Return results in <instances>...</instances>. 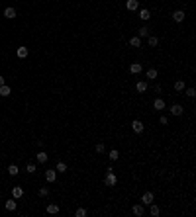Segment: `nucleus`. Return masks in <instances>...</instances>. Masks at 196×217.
<instances>
[{
    "label": "nucleus",
    "instance_id": "obj_1",
    "mask_svg": "<svg viewBox=\"0 0 196 217\" xmlns=\"http://www.w3.org/2000/svg\"><path fill=\"white\" fill-rule=\"evenodd\" d=\"M116 184H118V178H116V174H114L112 170H108V172H106V186L114 188Z\"/></svg>",
    "mask_w": 196,
    "mask_h": 217
},
{
    "label": "nucleus",
    "instance_id": "obj_2",
    "mask_svg": "<svg viewBox=\"0 0 196 217\" xmlns=\"http://www.w3.org/2000/svg\"><path fill=\"white\" fill-rule=\"evenodd\" d=\"M131 129H134L135 133H143V129H145V125H143V123L139 121V119H134V121H131Z\"/></svg>",
    "mask_w": 196,
    "mask_h": 217
},
{
    "label": "nucleus",
    "instance_id": "obj_3",
    "mask_svg": "<svg viewBox=\"0 0 196 217\" xmlns=\"http://www.w3.org/2000/svg\"><path fill=\"white\" fill-rule=\"evenodd\" d=\"M171 114L173 115H182L184 114V108L180 106V104H173V106H171Z\"/></svg>",
    "mask_w": 196,
    "mask_h": 217
},
{
    "label": "nucleus",
    "instance_id": "obj_4",
    "mask_svg": "<svg viewBox=\"0 0 196 217\" xmlns=\"http://www.w3.org/2000/svg\"><path fill=\"white\" fill-rule=\"evenodd\" d=\"M137 6H139V0H128V2H125V8H128L129 12H135Z\"/></svg>",
    "mask_w": 196,
    "mask_h": 217
},
{
    "label": "nucleus",
    "instance_id": "obj_5",
    "mask_svg": "<svg viewBox=\"0 0 196 217\" xmlns=\"http://www.w3.org/2000/svg\"><path fill=\"white\" fill-rule=\"evenodd\" d=\"M4 207L8 209V211H16V207H18V204H16V198H12V200H8L4 204Z\"/></svg>",
    "mask_w": 196,
    "mask_h": 217
},
{
    "label": "nucleus",
    "instance_id": "obj_6",
    "mask_svg": "<svg viewBox=\"0 0 196 217\" xmlns=\"http://www.w3.org/2000/svg\"><path fill=\"white\" fill-rule=\"evenodd\" d=\"M141 201H143V204H145V205L153 204V192H145V194H143V196H141Z\"/></svg>",
    "mask_w": 196,
    "mask_h": 217
},
{
    "label": "nucleus",
    "instance_id": "obj_7",
    "mask_svg": "<svg viewBox=\"0 0 196 217\" xmlns=\"http://www.w3.org/2000/svg\"><path fill=\"white\" fill-rule=\"evenodd\" d=\"M57 178V170H45V180L47 182H55Z\"/></svg>",
    "mask_w": 196,
    "mask_h": 217
},
{
    "label": "nucleus",
    "instance_id": "obj_8",
    "mask_svg": "<svg viewBox=\"0 0 196 217\" xmlns=\"http://www.w3.org/2000/svg\"><path fill=\"white\" fill-rule=\"evenodd\" d=\"M129 73H131V74H139V73H141V63H131Z\"/></svg>",
    "mask_w": 196,
    "mask_h": 217
},
{
    "label": "nucleus",
    "instance_id": "obj_9",
    "mask_svg": "<svg viewBox=\"0 0 196 217\" xmlns=\"http://www.w3.org/2000/svg\"><path fill=\"white\" fill-rule=\"evenodd\" d=\"M153 108H155V110H165V100H163V98L153 100Z\"/></svg>",
    "mask_w": 196,
    "mask_h": 217
},
{
    "label": "nucleus",
    "instance_id": "obj_10",
    "mask_svg": "<svg viewBox=\"0 0 196 217\" xmlns=\"http://www.w3.org/2000/svg\"><path fill=\"white\" fill-rule=\"evenodd\" d=\"M35 159H38V162H41V164H43V162H47V159H49V156H47V153H45V151H39L38 155H35Z\"/></svg>",
    "mask_w": 196,
    "mask_h": 217
},
{
    "label": "nucleus",
    "instance_id": "obj_11",
    "mask_svg": "<svg viewBox=\"0 0 196 217\" xmlns=\"http://www.w3.org/2000/svg\"><path fill=\"white\" fill-rule=\"evenodd\" d=\"M173 20L179 22V24H180V22H184V12H182V10H176V12L173 14Z\"/></svg>",
    "mask_w": 196,
    "mask_h": 217
},
{
    "label": "nucleus",
    "instance_id": "obj_12",
    "mask_svg": "<svg viewBox=\"0 0 196 217\" xmlns=\"http://www.w3.org/2000/svg\"><path fill=\"white\" fill-rule=\"evenodd\" d=\"M22 196H24V190H22L20 186H14V188H12V198H16V200H18V198H22Z\"/></svg>",
    "mask_w": 196,
    "mask_h": 217
},
{
    "label": "nucleus",
    "instance_id": "obj_13",
    "mask_svg": "<svg viewBox=\"0 0 196 217\" xmlns=\"http://www.w3.org/2000/svg\"><path fill=\"white\" fill-rule=\"evenodd\" d=\"M4 18L14 20V18H16V10H14V8H6V10H4Z\"/></svg>",
    "mask_w": 196,
    "mask_h": 217
},
{
    "label": "nucleus",
    "instance_id": "obj_14",
    "mask_svg": "<svg viewBox=\"0 0 196 217\" xmlns=\"http://www.w3.org/2000/svg\"><path fill=\"white\" fill-rule=\"evenodd\" d=\"M16 55H18L20 59H26V57H28V47H18Z\"/></svg>",
    "mask_w": 196,
    "mask_h": 217
},
{
    "label": "nucleus",
    "instance_id": "obj_15",
    "mask_svg": "<svg viewBox=\"0 0 196 217\" xmlns=\"http://www.w3.org/2000/svg\"><path fill=\"white\" fill-rule=\"evenodd\" d=\"M139 18H141L143 22H147V20L151 18V12H149V10H145V8H143V10H139Z\"/></svg>",
    "mask_w": 196,
    "mask_h": 217
},
{
    "label": "nucleus",
    "instance_id": "obj_16",
    "mask_svg": "<svg viewBox=\"0 0 196 217\" xmlns=\"http://www.w3.org/2000/svg\"><path fill=\"white\" fill-rule=\"evenodd\" d=\"M135 88H137V92H145V90H147V82H145V80H137Z\"/></svg>",
    "mask_w": 196,
    "mask_h": 217
},
{
    "label": "nucleus",
    "instance_id": "obj_17",
    "mask_svg": "<svg viewBox=\"0 0 196 217\" xmlns=\"http://www.w3.org/2000/svg\"><path fill=\"white\" fill-rule=\"evenodd\" d=\"M47 213H51V215L59 213V205L57 204H49V205H47Z\"/></svg>",
    "mask_w": 196,
    "mask_h": 217
},
{
    "label": "nucleus",
    "instance_id": "obj_18",
    "mask_svg": "<svg viewBox=\"0 0 196 217\" xmlns=\"http://www.w3.org/2000/svg\"><path fill=\"white\" fill-rule=\"evenodd\" d=\"M131 211H134V213H135L137 217H141V215H143V205H141V204L134 205V207H131Z\"/></svg>",
    "mask_w": 196,
    "mask_h": 217
},
{
    "label": "nucleus",
    "instance_id": "obj_19",
    "mask_svg": "<svg viewBox=\"0 0 196 217\" xmlns=\"http://www.w3.org/2000/svg\"><path fill=\"white\" fill-rule=\"evenodd\" d=\"M10 92H12V90H10V86H6V84L0 86V96H4V98H6V96H10Z\"/></svg>",
    "mask_w": 196,
    "mask_h": 217
},
{
    "label": "nucleus",
    "instance_id": "obj_20",
    "mask_svg": "<svg viewBox=\"0 0 196 217\" xmlns=\"http://www.w3.org/2000/svg\"><path fill=\"white\" fill-rule=\"evenodd\" d=\"M147 43H149V47H157L159 45V39L155 35H149V37H147Z\"/></svg>",
    "mask_w": 196,
    "mask_h": 217
},
{
    "label": "nucleus",
    "instance_id": "obj_21",
    "mask_svg": "<svg viewBox=\"0 0 196 217\" xmlns=\"http://www.w3.org/2000/svg\"><path fill=\"white\" fill-rule=\"evenodd\" d=\"M137 33H139V37H149V28H147V25H143V28L137 29Z\"/></svg>",
    "mask_w": 196,
    "mask_h": 217
},
{
    "label": "nucleus",
    "instance_id": "obj_22",
    "mask_svg": "<svg viewBox=\"0 0 196 217\" xmlns=\"http://www.w3.org/2000/svg\"><path fill=\"white\" fill-rule=\"evenodd\" d=\"M18 172H20V170H18L16 164H10V166H8V174H10V176H18Z\"/></svg>",
    "mask_w": 196,
    "mask_h": 217
},
{
    "label": "nucleus",
    "instance_id": "obj_23",
    "mask_svg": "<svg viewBox=\"0 0 196 217\" xmlns=\"http://www.w3.org/2000/svg\"><path fill=\"white\" fill-rule=\"evenodd\" d=\"M108 159L114 162V160H118V159H120V153H118L116 149H112V151H110V155H108Z\"/></svg>",
    "mask_w": 196,
    "mask_h": 217
},
{
    "label": "nucleus",
    "instance_id": "obj_24",
    "mask_svg": "<svg viewBox=\"0 0 196 217\" xmlns=\"http://www.w3.org/2000/svg\"><path fill=\"white\" fill-rule=\"evenodd\" d=\"M129 45L131 47H141V39H139V37H131V39H129Z\"/></svg>",
    "mask_w": 196,
    "mask_h": 217
},
{
    "label": "nucleus",
    "instance_id": "obj_25",
    "mask_svg": "<svg viewBox=\"0 0 196 217\" xmlns=\"http://www.w3.org/2000/svg\"><path fill=\"white\" fill-rule=\"evenodd\" d=\"M149 205H151V207H149V213H151V215H153V217H157L159 213H161V211H159V207H157V205H155V204H149Z\"/></svg>",
    "mask_w": 196,
    "mask_h": 217
},
{
    "label": "nucleus",
    "instance_id": "obj_26",
    "mask_svg": "<svg viewBox=\"0 0 196 217\" xmlns=\"http://www.w3.org/2000/svg\"><path fill=\"white\" fill-rule=\"evenodd\" d=\"M175 90L176 92H182L184 90V80H176L175 82Z\"/></svg>",
    "mask_w": 196,
    "mask_h": 217
},
{
    "label": "nucleus",
    "instance_id": "obj_27",
    "mask_svg": "<svg viewBox=\"0 0 196 217\" xmlns=\"http://www.w3.org/2000/svg\"><path fill=\"white\" fill-rule=\"evenodd\" d=\"M55 170H57V172H67V164L59 160V162H57V168H55Z\"/></svg>",
    "mask_w": 196,
    "mask_h": 217
},
{
    "label": "nucleus",
    "instance_id": "obj_28",
    "mask_svg": "<svg viewBox=\"0 0 196 217\" xmlns=\"http://www.w3.org/2000/svg\"><path fill=\"white\" fill-rule=\"evenodd\" d=\"M145 74H147V78H151V80H155V78H157V70H155V69H149Z\"/></svg>",
    "mask_w": 196,
    "mask_h": 217
},
{
    "label": "nucleus",
    "instance_id": "obj_29",
    "mask_svg": "<svg viewBox=\"0 0 196 217\" xmlns=\"http://www.w3.org/2000/svg\"><path fill=\"white\" fill-rule=\"evenodd\" d=\"M75 215H77V217H86V209L79 207V209H77V211H75Z\"/></svg>",
    "mask_w": 196,
    "mask_h": 217
},
{
    "label": "nucleus",
    "instance_id": "obj_30",
    "mask_svg": "<svg viewBox=\"0 0 196 217\" xmlns=\"http://www.w3.org/2000/svg\"><path fill=\"white\" fill-rule=\"evenodd\" d=\"M186 96H188V98H194V96H196V90H194V88H186Z\"/></svg>",
    "mask_w": 196,
    "mask_h": 217
},
{
    "label": "nucleus",
    "instance_id": "obj_31",
    "mask_svg": "<svg viewBox=\"0 0 196 217\" xmlns=\"http://www.w3.org/2000/svg\"><path fill=\"white\" fill-rule=\"evenodd\" d=\"M38 194H39L41 198H45L47 194H49V190H47V188H39V190H38Z\"/></svg>",
    "mask_w": 196,
    "mask_h": 217
},
{
    "label": "nucleus",
    "instance_id": "obj_32",
    "mask_svg": "<svg viewBox=\"0 0 196 217\" xmlns=\"http://www.w3.org/2000/svg\"><path fill=\"white\" fill-rule=\"evenodd\" d=\"M104 151H106V147H104L102 143H98V145H96V153H104Z\"/></svg>",
    "mask_w": 196,
    "mask_h": 217
},
{
    "label": "nucleus",
    "instance_id": "obj_33",
    "mask_svg": "<svg viewBox=\"0 0 196 217\" xmlns=\"http://www.w3.org/2000/svg\"><path fill=\"white\" fill-rule=\"evenodd\" d=\"M26 168H28V172H29V174H34V172H35V164H32V162H29Z\"/></svg>",
    "mask_w": 196,
    "mask_h": 217
},
{
    "label": "nucleus",
    "instance_id": "obj_34",
    "mask_svg": "<svg viewBox=\"0 0 196 217\" xmlns=\"http://www.w3.org/2000/svg\"><path fill=\"white\" fill-rule=\"evenodd\" d=\"M159 121H161V125H167V123H169V119L165 117V115H161V119H159Z\"/></svg>",
    "mask_w": 196,
    "mask_h": 217
},
{
    "label": "nucleus",
    "instance_id": "obj_35",
    "mask_svg": "<svg viewBox=\"0 0 196 217\" xmlns=\"http://www.w3.org/2000/svg\"><path fill=\"white\" fill-rule=\"evenodd\" d=\"M2 84H6V80H4V76H0V86Z\"/></svg>",
    "mask_w": 196,
    "mask_h": 217
}]
</instances>
